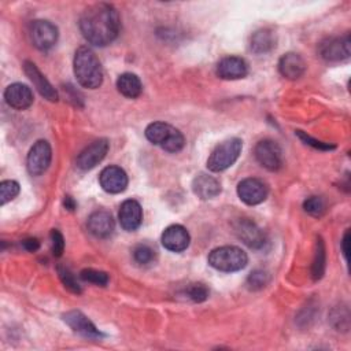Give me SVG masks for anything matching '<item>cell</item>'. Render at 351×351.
Segmentation results:
<instances>
[{"label":"cell","instance_id":"cell-1","mask_svg":"<svg viewBox=\"0 0 351 351\" xmlns=\"http://www.w3.org/2000/svg\"><path fill=\"white\" fill-rule=\"evenodd\" d=\"M78 25L88 43L97 47H106L117 38L121 29V19L114 5L108 3H96L84 10Z\"/></svg>","mask_w":351,"mask_h":351},{"label":"cell","instance_id":"cell-2","mask_svg":"<svg viewBox=\"0 0 351 351\" xmlns=\"http://www.w3.org/2000/svg\"><path fill=\"white\" fill-rule=\"evenodd\" d=\"M74 75L78 84L88 89H96L103 82V70L96 53L88 47H80L73 60Z\"/></svg>","mask_w":351,"mask_h":351},{"label":"cell","instance_id":"cell-3","mask_svg":"<svg viewBox=\"0 0 351 351\" xmlns=\"http://www.w3.org/2000/svg\"><path fill=\"white\" fill-rule=\"evenodd\" d=\"M145 137L162 149L176 154L185 145L184 134L174 126L165 122H152L145 128Z\"/></svg>","mask_w":351,"mask_h":351},{"label":"cell","instance_id":"cell-4","mask_svg":"<svg viewBox=\"0 0 351 351\" xmlns=\"http://www.w3.org/2000/svg\"><path fill=\"white\" fill-rule=\"evenodd\" d=\"M248 256L247 254L234 245H222L214 248L208 254V263L211 267L219 271L232 273L239 271L247 266Z\"/></svg>","mask_w":351,"mask_h":351},{"label":"cell","instance_id":"cell-5","mask_svg":"<svg viewBox=\"0 0 351 351\" xmlns=\"http://www.w3.org/2000/svg\"><path fill=\"white\" fill-rule=\"evenodd\" d=\"M241 148H243V143L240 138L233 137V138L225 140L223 143L218 144L210 154L207 159V169L214 173L226 170L239 159L241 154Z\"/></svg>","mask_w":351,"mask_h":351},{"label":"cell","instance_id":"cell-6","mask_svg":"<svg viewBox=\"0 0 351 351\" xmlns=\"http://www.w3.org/2000/svg\"><path fill=\"white\" fill-rule=\"evenodd\" d=\"M58 27L45 19L33 21L30 25V38L33 45L40 51L51 49L58 41Z\"/></svg>","mask_w":351,"mask_h":351},{"label":"cell","instance_id":"cell-7","mask_svg":"<svg viewBox=\"0 0 351 351\" xmlns=\"http://www.w3.org/2000/svg\"><path fill=\"white\" fill-rule=\"evenodd\" d=\"M350 34L328 37L319 43L318 53L326 62H340L350 56Z\"/></svg>","mask_w":351,"mask_h":351},{"label":"cell","instance_id":"cell-8","mask_svg":"<svg viewBox=\"0 0 351 351\" xmlns=\"http://www.w3.org/2000/svg\"><path fill=\"white\" fill-rule=\"evenodd\" d=\"M254 152L258 163L266 170L277 171L282 166V151L280 145L273 140H261L255 145Z\"/></svg>","mask_w":351,"mask_h":351},{"label":"cell","instance_id":"cell-9","mask_svg":"<svg viewBox=\"0 0 351 351\" xmlns=\"http://www.w3.org/2000/svg\"><path fill=\"white\" fill-rule=\"evenodd\" d=\"M51 159H52V149L49 143L45 140L36 141L30 148L26 159L29 173L32 176L43 174L51 165Z\"/></svg>","mask_w":351,"mask_h":351},{"label":"cell","instance_id":"cell-10","mask_svg":"<svg viewBox=\"0 0 351 351\" xmlns=\"http://www.w3.org/2000/svg\"><path fill=\"white\" fill-rule=\"evenodd\" d=\"M237 195L241 202L248 206H255L266 200L269 195L267 185L255 177L244 178L237 185Z\"/></svg>","mask_w":351,"mask_h":351},{"label":"cell","instance_id":"cell-11","mask_svg":"<svg viewBox=\"0 0 351 351\" xmlns=\"http://www.w3.org/2000/svg\"><path fill=\"white\" fill-rule=\"evenodd\" d=\"M110 148L107 138H99L85 147L77 156L75 165L81 170H90L96 165H99L107 155Z\"/></svg>","mask_w":351,"mask_h":351},{"label":"cell","instance_id":"cell-12","mask_svg":"<svg viewBox=\"0 0 351 351\" xmlns=\"http://www.w3.org/2000/svg\"><path fill=\"white\" fill-rule=\"evenodd\" d=\"M234 232L237 237L250 248L259 250V248H263V245L266 244L265 232L251 219H247V218L239 219L234 226Z\"/></svg>","mask_w":351,"mask_h":351},{"label":"cell","instance_id":"cell-13","mask_svg":"<svg viewBox=\"0 0 351 351\" xmlns=\"http://www.w3.org/2000/svg\"><path fill=\"white\" fill-rule=\"evenodd\" d=\"M63 321L78 335L88 339H100L103 333L93 325V322L81 311L71 310L63 314Z\"/></svg>","mask_w":351,"mask_h":351},{"label":"cell","instance_id":"cell-14","mask_svg":"<svg viewBox=\"0 0 351 351\" xmlns=\"http://www.w3.org/2000/svg\"><path fill=\"white\" fill-rule=\"evenodd\" d=\"M100 186L108 193H121L128 186V176L119 166H107L99 176Z\"/></svg>","mask_w":351,"mask_h":351},{"label":"cell","instance_id":"cell-15","mask_svg":"<svg viewBox=\"0 0 351 351\" xmlns=\"http://www.w3.org/2000/svg\"><path fill=\"white\" fill-rule=\"evenodd\" d=\"M23 71L44 99H47L49 101H56L59 99L56 89L51 85V82L45 78V75L38 70V67L33 62L25 60Z\"/></svg>","mask_w":351,"mask_h":351},{"label":"cell","instance_id":"cell-16","mask_svg":"<svg viewBox=\"0 0 351 351\" xmlns=\"http://www.w3.org/2000/svg\"><path fill=\"white\" fill-rule=\"evenodd\" d=\"M215 73L222 80H240L248 74V64L243 58L226 56L217 63Z\"/></svg>","mask_w":351,"mask_h":351},{"label":"cell","instance_id":"cell-17","mask_svg":"<svg viewBox=\"0 0 351 351\" xmlns=\"http://www.w3.org/2000/svg\"><path fill=\"white\" fill-rule=\"evenodd\" d=\"M4 100L15 110H26L33 104V92L27 85L14 82L5 88Z\"/></svg>","mask_w":351,"mask_h":351},{"label":"cell","instance_id":"cell-18","mask_svg":"<svg viewBox=\"0 0 351 351\" xmlns=\"http://www.w3.org/2000/svg\"><path fill=\"white\" fill-rule=\"evenodd\" d=\"M162 245L171 252H181L188 248L191 237L182 225H170L162 233Z\"/></svg>","mask_w":351,"mask_h":351},{"label":"cell","instance_id":"cell-19","mask_svg":"<svg viewBox=\"0 0 351 351\" xmlns=\"http://www.w3.org/2000/svg\"><path fill=\"white\" fill-rule=\"evenodd\" d=\"M118 219H119L121 226L125 230H128V232L136 230L143 222V208H141L140 203L133 199L125 200L119 207Z\"/></svg>","mask_w":351,"mask_h":351},{"label":"cell","instance_id":"cell-20","mask_svg":"<svg viewBox=\"0 0 351 351\" xmlns=\"http://www.w3.org/2000/svg\"><path fill=\"white\" fill-rule=\"evenodd\" d=\"M88 230L99 239H106L112 234L115 223L112 215L106 210H97L88 218Z\"/></svg>","mask_w":351,"mask_h":351},{"label":"cell","instance_id":"cell-21","mask_svg":"<svg viewBox=\"0 0 351 351\" xmlns=\"http://www.w3.org/2000/svg\"><path fill=\"white\" fill-rule=\"evenodd\" d=\"M278 71L287 80H298L306 71V62L299 53H284L278 60Z\"/></svg>","mask_w":351,"mask_h":351},{"label":"cell","instance_id":"cell-22","mask_svg":"<svg viewBox=\"0 0 351 351\" xmlns=\"http://www.w3.org/2000/svg\"><path fill=\"white\" fill-rule=\"evenodd\" d=\"M192 191L202 200H208L221 193V184L215 177L199 173L192 181Z\"/></svg>","mask_w":351,"mask_h":351},{"label":"cell","instance_id":"cell-23","mask_svg":"<svg viewBox=\"0 0 351 351\" xmlns=\"http://www.w3.org/2000/svg\"><path fill=\"white\" fill-rule=\"evenodd\" d=\"M274 45H276V36L270 29H266V27L256 30L250 40V48L256 55L271 51Z\"/></svg>","mask_w":351,"mask_h":351},{"label":"cell","instance_id":"cell-24","mask_svg":"<svg viewBox=\"0 0 351 351\" xmlns=\"http://www.w3.org/2000/svg\"><path fill=\"white\" fill-rule=\"evenodd\" d=\"M117 89L121 95L128 99H136L143 92V85L140 78L133 73H123L117 80Z\"/></svg>","mask_w":351,"mask_h":351},{"label":"cell","instance_id":"cell-25","mask_svg":"<svg viewBox=\"0 0 351 351\" xmlns=\"http://www.w3.org/2000/svg\"><path fill=\"white\" fill-rule=\"evenodd\" d=\"M325 266H326L325 244H324V240L321 237H317L315 250H314V259H313V265H311V276L315 281L319 280L324 276Z\"/></svg>","mask_w":351,"mask_h":351},{"label":"cell","instance_id":"cell-26","mask_svg":"<svg viewBox=\"0 0 351 351\" xmlns=\"http://www.w3.org/2000/svg\"><path fill=\"white\" fill-rule=\"evenodd\" d=\"M269 282H270V274L266 270L256 269L248 274L245 285L251 291H259L265 288Z\"/></svg>","mask_w":351,"mask_h":351},{"label":"cell","instance_id":"cell-27","mask_svg":"<svg viewBox=\"0 0 351 351\" xmlns=\"http://www.w3.org/2000/svg\"><path fill=\"white\" fill-rule=\"evenodd\" d=\"M303 208L304 211L315 218H319L325 214L326 211V202L324 197L321 196H310L304 200L303 203Z\"/></svg>","mask_w":351,"mask_h":351},{"label":"cell","instance_id":"cell-28","mask_svg":"<svg viewBox=\"0 0 351 351\" xmlns=\"http://www.w3.org/2000/svg\"><path fill=\"white\" fill-rule=\"evenodd\" d=\"M80 277L81 280L86 281V282H90V284H95V285H99V287H106L110 281V277L106 271H101V270H96V269H82L80 271Z\"/></svg>","mask_w":351,"mask_h":351},{"label":"cell","instance_id":"cell-29","mask_svg":"<svg viewBox=\"0 0 351 351\" xmlns=\"http://www.w3.org/2000/svg\"><path fill=\"white\" fill-rule=\"evenodd\" d=\"M56 270H58L59 278H60L62 284L64 285V288H66V289H69V291H70V292H73V293L80 295L82 289H81V285L78 284V281L75 280L74 274H73V273H71L66 266H62V265H58Z\"/></svg>","mask_w":351,"mask_h":351},{"label":"cell","instance_id":"cell-30","mask_svg":"<svg viewBox=\"0 0 351 351\" xmlns=\"http://www.w3.org/2000/svg\"><path fill=\"white\" fill-rule=\"evenodd\" d=\"M330 322L337 330H347L350 325V313L347 307H336L330 313Z\"/></svg>","mask_w":351,"mask_h":351},{"label":"cell","instance_id":"cell-31","mask_svg":"<svg viewBox=\"0 0 351 351\" xmlns=\"http://www.w3.org/2000/svg\"><path fill=\"white\" fill-rule=\"evenodd\" d=\"M19 193V184L14 180H4L0 182V203L4 206Z\"/></svg>","mask_w":351,"mask_h":351},{"label":"cell","instance_id":"cell-32","mask_svg":"<svg viewBox=\"0 0 351 351\" xmlns=\"http://www.w3.org/2000/svg\"><path fill=\"white\" fill-rule=\"evenodd\" d=\"M133 258L140 265H148L155 258V251L147 244H138L133 250Z\"/></svg>","mask_w":351,"mask_h":351},{"label":"cell","instance_id":"cell-33","mask_svg":"<svg viewBox=\"0 0 351 351\" xmlns=\"http://www.w3.org/2000/svg\"><path fill=\"white\" fill-rule=\"evenodd\" d=\"M184 295L192 300V302H196V303H200V302H204L207 298H208V289L206 285L203 284H191L185 291H184Z\"/></svg>","mask_w":351,"mask_h":351},{"label":"cell","instance_id":"cell-34","mask_svg":"<svg viewBox=\"0 0 351 351\" xmlns=\"http://www.w3.org/2000/svg\"><path fill=\"white\" fill-rule=\"evenodd\" d=\"M49 237H51V250L53 256H60L64 250L63 234L58 229H52L49 233Z\"/></svg>","mask_w":351,"mask_h":351},{"label":"cell","instance_id":"cell-35","mask_svg":"<svg viewBox=\"0 0 351 351\" xmlns=\"http://www.w3.org/2000/svg\"><path fill=\"white\" fill-rule=\"evenodd\" d=\"M296 134H298V137H299L304 144L311 145V147H313V148H315V149H333V148H335V145H333V144L322 143V141L314 140L313 137L307 136V134H306L304 132H302V130H296Z\"/></svg>","mask_w":351,"mask_h":351},{"label":"cell","instance_id":"cell-36","mask_svg":"<svg viewBox=\"0 0 351 351\" xmlns=\"http://www.w3.org/2000/svg\"><path fill=\"white\" fill-rule=\"evenodd\" d=\"M22 247L29 251V252H34L40 248V241L36 239V237H29V239H25L22 243Z\"/></svg>","mask_w":351,"mask_h":351},{"label":"cell","instance_id":"cell-37","mask_svg":"<svg viewBox=\"0 0 351 351\" xmlns=\"http://www.w3.org/2000/svg\"><path fill=\"white\" fill-rule=\"evenodd\" d=\"M348 243H350V230H346L341 240V251L346 259H348Z\"/></svg>","mask_w":351,"mask_h":351},{"label":"cell","instance_id":"cell-38","mask_svg":"<svg viewBox=\"0 0 351 351\" xmlns=\"http://www.w3.org/2000/svg\"><path fill=\"white\" fill-rule=\"evenodd\" d=\"M63 203H64V207L67 210H70V211H73L75 208V202L73 200L71 196H64V202Z\"/></svg>","mask_w":351,"mask_h":351}]
</instances>
